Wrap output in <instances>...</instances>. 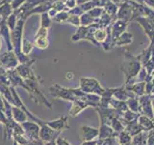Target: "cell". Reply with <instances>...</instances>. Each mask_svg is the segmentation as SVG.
<instances>
[{"mask_svg":"<svg viewBox=\"0 0 154 145\" xmlns=\"http://www.w3.org/2000/svg\"><path fill=\"white\" fill-rule=\"evenodd\" d=\"M142 63L139 57H134L129 54L128 51L125 52L124 59L122 64V71L125 75V83L131 80L133 77L136 76L142 69Z\"/></svg>","mask_w":154,"mask_h":145,"instance_id":"1","label":"cell"},{"mask_svg":"<svg viewBox=\"0 0 154 145\" xmlns=\"http://www.w3.org/2000/svg\"><path fill=\"white\" fill-rule=\"evenodd\" d=\"M107 31L104 30V29H97L94 34V41L96 42V44L98 43H104L106 41V39H107Z\"/></svg>","mask_w":154,"mask_h":145,"instance_id":"29","label":"cell"},{"mask_svg":"<svg viewBox=\"0 0 154 145\" xmlns=\"http://www.w3.org/2000/svg\"><path fill=\"white\" fill-rule=\"evenodd\" d=\"M138 124L140 125L142 130L143 132H150V130H154V123L151 118L147 117L146 115L140 114L137 119Z\"/></svg>","mask_w":154,"mask_h":145,"instance_id":"17","label":"cell"},{"mask_svg":"<svg viewBox=\"0 0 154 145\" xmlns=\"http://www.w3.org/2000/svg\"><path fill=\"white\" fill-rule=\"evenodd\" d=\"M21 127L24 130L26 137L29 138V140H40V125L34 121H26L23 122Z\"/></svg>","mask_w":154,"mask_h":145,"instance_id":"5","label":"cell"},{"mask_svg":"<svg viewBox=\"0 0 154 145\" xmlns=\"http://www.w3.org/2000/svg\"><path fill=\"white\" fill-rule=\"evenodd\" d=\"M135 96L131 91L127 90L125 88V86H120L116 88V91L114 93V98L117 99L119 101H122V102H126L130 98H135ZM138 98V97H137Z\"/></svg>","mask_w":154,"mask_h":145,"instance_id":"13","label":"cell"},{"mask_svg":"<svg viewBox=\"0 0 154 145\" xmlns=\"http://www.w3.org/2000/svg\"><path fill=\"white\" fill-rule=\"evenodd\" d=\"M132 40H133L132 34H130L128 32H123L122 35L115 41V45L119 46V47L124 46V45H129V44L132 43Z\"/></svg>","mask_w":154,"mask_h":145,"instance_id":"23","label":"cell"},{"mask_svg":"<svg viewBox=\"0 0 154 145\" xmlns=\"http://www.w3.org/2000/svg\"><path fill=\"white\" fill-rule=\"evenodd\" d=\"M56 145H71L66 138L64 137H58L55 140Z\"/></svg>","mask_w":154,"mask_h":145,"instance_id":"31","label":"cell"},{"mask_svg":"<svg viewBox=\"0 0 154 145\" xmlns=\"http://www.w3.org/2000/svg\"><path fill=\"white\" fill-rule=\"evenodd\" d=\"M49 93L52 97L57 99H62L65 101L74 102L76 100V96L73 92V88H66V87H63L59 84H53L49 87Z\"/></svg>","mask_w":154,"mask_h":145,"instance_id":"4","label":"cell"},{"mask_svg":"<svg viewBox=\"0 0 154 145\" xmlns=\"http://www.w3.org/2000/svg\"><path fill=\"white\" fill-rule=\"evenodd\" d=\"M40 140L43 143H48L51 141H54L56 138L59 137L60 133L57 130L51 129L49 126L46 125V121L42 125L40 126Z\"/></svg>","mask_w":154,"mask_h":145,"instance_id":"7","label":"cell"},{"mask_svg":"<svg viewBox=\"0 0 154 145\" xmlns=\"http://www.w3.org/2000/svg\"><path fill=\"white\" fill-rule=\"evenodd\" d=\"M147 135L148 132H143L136 134L132 137V145H147Z\"/></svg>","mask_w":154,"mask_h":145,"instance_id":"24","label":"cell"},{"mask_svg":"<svg viewBox=\"0 0 154 145\" xmlns=\"http://www.w3.org/2000/svg\"><path fill=\"white\" fill-rule=\"evenodd\" d=\"M45 145H56V142H55V140H54V141H51V142L45 143Z\"/></svg>","mask_w":154,"mask_h":145,"instance_id":"38","label":"cell"},{"mask_svg":"<svg viewBox=\"0 0 154 145\" xmlns=\"http://www.w3.org/2000/svg\"><path fill=\"white\" fill-rule=\"evenodd\" d=\"M151 96V104H152V108H153V112H154V93Z\"/></svg>","mask_w":154,"mask_h":145,"instance_id":"36","label":"cell"},{"mask_svg":"<svg viewBox=\"0 0 154 145\" xmlns=\"http://www.w3.org/2000/svg\"><path fill=\"white\" fill-rule=\"evenodd\" d=\"M24 145H45V143H43L41 140H32V141L28 142L27 144H24Z\"/></svg>","mask_w":154,"mask_h":145,"instance_id":"33","label":"cell"},{"mask_svg":"<svg viewBox=\"0 0 154 145\" xmlns=\"http://www.w3.org/2000/svg\"><path fill=\"white\" fill-rule=\"evenodd\" d=\"M124 86L125 88L131 91L138 98L146 95V82H138V83H134V84H125Z\"/></svg>","mask_w":154,"mask_h":145,"instance_id":"15","label":"cell"},{"mask_svg":"<svg viewBox=\"0 0 154 145\" xmlns=\"http://www.w3.org/2000/svg\"><path fill=\"white\" fill-rule=\"evenodd\" d=\"M152 121H153V123H154V116H153V118H152Z\"/></svg>","mask_w":154,"mask_h":145,"instance_id":"39","label":"cell"},{"mask_svg":"<svg viewBox=\"0 0 154 145\" xmlns=\"http://www.w3.org/2000/svg\"><path fill=\"white\" fill-rule=\"evenodd\" d=\"M140 105V114L146 115L149 118H153L154 112L151 104V96L150 95H143L139 98Z\"/></svg>","mask_w":154,"mask_h":145,"instance_id":"8","label":"cell"},{"mask_svg":"<svg viewBox=\"0 0 154 145\" xmlns=\"http://www.w3.org/2000/svg\"><path fill=\"white\" fill-rule=\"evenodd\" d=\"M0 64H1L5 69L9 70H14L16 67H17V59L14 53L12 51H9L2 54L0 56Z\"/></svg>","mask_w":154,"mask_h":145,"instance_id":"10","label":"cell"},{"mask_svg":"<svg viewBox=\"0 0 154 145\" xmlns=\"http://www.w3.org/2000/svg\"><path fill=\"white\" fill-rule=\"evenodd\" d=\"M96 112L99 115L100 119V124H107L110 125L111 121L116 117H120L119 114L116 111L115 109L111 108H101V106H97L94 108Z\"/></svg>","mask_w":154,"mask_h":145,"instance_id":"6","label":"cell"},{"mask_svg":"<svg viewBox=\"0 0 154 145\" xmlns=\"http://www.w3.org/2000/svg\"><path fill=\"white\" fill-rule=\"evenodd\" d=\"M116 88H105L104 92L100 96V104L98 106L101 108H109L111 100L114 98V93Z\"/></svg>","mask_w":154,"mask_h":145,"instance_id":"18","label":"cell"},{"mask_svg":"<svg viewBox=\"0 0 154 145\" xmlns=\"http://www.w3.org/2000/svg\"><path fill=\"white\" fill-rule=\"evenodd\" d=\"M97 145H119L117 137H109L105 139H97Z\"/></svg>","mask_w":154,"mask_h":145,"instance_id":"30","label":"cell"},{"mask_svg":"<svg viewBox=\"0 0 154 145\" xmlns=\"http://www.w3.org/2000/svg\"><path fill=\"white\" fill-rule=\"evenodd\" d=\"M98 138L97 139H105L109 137H117L118 134L115 133V130L112 129L110 125L107 124H100L98 129Z\"/></svg>","mask_w":154,"mask_h":145,"instance_id":"16","label":"cell"},{"mask_svg":"<svg viewBox=\"0 0 154 145\" xmlns=\"http://www.w3.org/2000/svg\"><path fill=\"white\" fill-rule=\"evenodd\" d=\"M117 139L119 145H129L132 143V137L125 130L118 134Z\"/></svg>","mask_w":154,"mask_h":145,"instance_id":"25","label":"cell"},{"mask_svg":"<svg viewBox=\"0 0 154 145\" xmlns=\"http://www.w3.org/2000/svg\"><path fill=\"white\" fill-rule=\"evenodd\" d=\"M110 126L115 130L116 134H119L120 132H122V130H124V129H125L122 121L120 120L119 117H116V118H114L112 121H111Z\"/></svg>","mask_w":154,"mask_h":145,"instance_id":"28","label":"cell"},{"mask_svg":"<svg viewBox=\"0 0 154 145\" xmlns=\"http://www.w3.org/2000/svg\"><path fill=\"white\" fill-rule=\"evenodd\" d=\"M79 88L87 94H95L101 96L105 88L100 85L99 81L93 77H81L79 80Z\"/></svg>","mask_w":154,"mask_h":145,"instance_id":"3","label":"cell"},{"mask_svg":"<svg viewBox=\"0 0 154 145\" xmlns=\"http://www.w3.org/2000/svg\"><path fill=\"white\" fill-rule=\"evenodd\" d=\"M119 18H122L124 19V21H126L129 19V18L132 16V8L131 6H129L128 4L125 3L124 5H122V9L119 10Z\"/></svg>","mask_w":154,"mask_h":145,"instance_id":"26","label":"cell"},{"mask_svg":"<svg viewBox=\"0 0 154 145\" xmlns=\"http://www.w3.org/2000/svg\"><path fill=\"white\" fill-rule=\"evenodd\" d=\"M25 83L28 87V93L30 95L31 99L35 102V103L38 104V105H42L48 108L49 109L52 108L51 104L46 100V98L45 97V95L42 94V92L41 91L40 87H38V79L35 77H32V79H24Z\"/></svg>","mask_w":154,"mask_h":145,"instance_id":"2","label":"cell"},{"mask_svg":"<svg viewBox=\"0 0 154 145\" xmlns=\"http://www.w3.org/2000/svg\"><path fill=\"white\" fill-rule=\"evenodd\" d=\"M46 125L53 130H57V132H63V130L69 129V125L67 122V116L64 115L62 117L58 118L56 120H51V121H46Z\"/></svg>","mask_w":154,"mask_h":145,"instance_id":"12","label":"cell"},{"mask_svg":"<svg viewBox=\"0 0 154 145\" xmlns=\"http://www.w3.org/2000/svg\"><path fill=\"white\" fill-rule=\"evenodd\" d=\"M0 48H1V42H0Z\"/></svg>","mask_w":154,"mask_h":145,"instance_id":"40","label":"cell"},{"mask_svg":"<svg viewBox=\"0 0 154 145\" xmlns=\"http://www.w3.org/2000/svg\"><path fill=\"white\" fill-rule=\"evenodd\" d=\"M124 130H126V132L131 135L132 137L142 132V129H141V127H140V125L138 124L137 120H135V121H133V122H130V123L125 125Z\"/></svg>","mask_w":154,"mask_h":145,"instance_id":"22","label":"cell"},{"mask_svg":"<svg viewBox=\"0 0 154 145\" xmlns=\"http://www.w3.org/2000/svg\"><path fill=\"white\" fill-rule=\"evenodd\" d=\"M97 144V139L91 140V141H82L81 145H96Z\"/></svg>","mask_w":154,"mask_h":145,"instance_id":"34","label":"cell"},{"mask_svg":"<svg viewBox=\"0 0 154 145\" xmlns=\"http://www.w3.org/2000/svg\"><path fill=\"white\" fill-rule=\"evenodd\" d=\"M125 27H126V21H118L115 23V25L113 27V33H112V39L114 40V42L124 32Z\"/></svg>","mask_w":154,"mask_h":145,"instance_id":"20","label":"cell"},{"mask_svg":"<svg viewBox=\"0 0 154 145\" xmlns=\"http://www.w3.org/2000/svg\"><path fill=\"white\" fill-rule=\"evenodd\" d=\"M7 76L10 81V85L13 87H22L26 91H28V87L25 83V81L22 77L17 74V72L16 70H9L7 72Z\"/></svg>","mask_w":154,"mask_h":145,"instance_id":"11","label":"cell"},{"mask_svg":"<svg viewBox=\"0 0 154 145\" xmlns=\"http://www.w3.org/2000/svg\"><path fill=\"white\" fill-rule=\"evenodd\" d=\"M98 129L91 126H82L80 129V137L82 141H91L98 138Z\"/></svg>","mask_w":154,"mask_h":145,"instance_id":"9","label":"cell"},{"mask_svg":"<svg viewBox=\"0 0 154 145\" xmlns=\"http://www.w3.org/2000/svg\"><path fill=\"white\" fill-rule=\"evenodd\" d=\"M4 102H3V97H2V95L0 94V110H2V111H4Z\"/></svg>","mask_w":154,"mask_h":145,"instance_id":"35","label":"cell"},{"mask_svg":"<svg viewBox=\"0 0 154 145\" xmlns=\"http://www.w3.org/2000/svg\"><path fill=\"white\" fill-rule=\"evenodd\" d=\"M147 145H154V130H150V132H148Z\"/></svg>","mask_w":154,"mask_h":145,"instance_id":"32","label":"cell"},{"mask_svg":"<svg viewBox=\"0 0 154 145\" xmlns=\"http://www.w3.org/2000/svg\"><path fill=\"white\" fill-rule=\"evenodd\" d=\"M96 145H97V144H96Z\"/></svg>","mask_w":154,"mask_h":145,"instance_id":"41","label":"cell"},{"mask_svg":"<svg viewBox=\"0 0 154 145\" xmlns=\"http://www.w3.org/2000/svg\"><path fill=\"white\" fill-rule=\"evenodd\" d=\"M12 115H13V119L18 124H22L23 122L28 121L27 120L28 116L20 108H18V106L12 105Z\"/></svg>","mask_w":154,"mask_h":145,"instance_id":"19","label":"cell"},{"mask_svg":"<svg viewBox=\"0 0 154 145\" xmlns=\"http://www.w3.org/2000/svg\"><path fill=\"white\" fill-rule=\"evenodd\" d=\"M89 108L88 105L86 104V102L82 99L77 98L74 102H72L71 108L69 109V116L71 117H76L80 112H82L85 108Z\"/></svg>","mask_w":154,"mask_h":145,"instance_id":"14","label":"cell"},{"mask_svg":"<svg viewBox=\"0 0 154 145\" xmlns=\"http://www.w3.org/2000/svg\"><path fill=\"white\" fill-rule=\"evenodd\" d=\"M73 79V75L71 72L70 74H66V79Z\"/></svg>","mask_w":154,"mask_h":145,"instance_id":"37","label":"cell"},{"mask_svg":"<svg viewBox=\"0 0 154 145\" xmlns=\"http://www.w3.org/2000/svg\"><path fill=\"white\" fill-rule=\"evenodd\" d=\"M126 105L128 109H130L133 112H136L140 114V105H139V98L135 97V98H130L126 101Z\"/></svg>","mask_w":154,"mask_h":145,"instance_id":"27","label":"cell"},{"mask_svg":"<svg viewBox=\"0 0 154 145\" xmlns=\"http://www.w3.org/2000/svg\"><path fill=\"white\" fill-rule=\"evenodd\" d=\"M139 115H140L139 113L133 112V111H131L130 109H127L122 113V115L120 116L119 119L122 121V123H123L124 127H125V125H126V124H128L130 122H133V121H135V120H137L138 117H139Z\"/></svg>","mask_w":154,"mask_h":145,"instance_id":"21","label":"cell"}]
</instances>
